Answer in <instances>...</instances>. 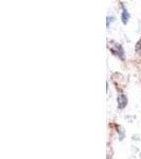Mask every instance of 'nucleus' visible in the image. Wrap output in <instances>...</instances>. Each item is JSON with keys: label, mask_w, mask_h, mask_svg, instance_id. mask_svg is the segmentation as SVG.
<instances>
[{"label": "nucleus", "mask_w": 141, "mask_h": 159, "mask_svg": "<svg viewBox=\"0 0 141 159\" xmlns=\"http://www.w3.org/2000/svg\"><path fill=\"white\" fill-rule=\"evenodd\" d=\"M108 48H109V50L112 52V54L118 56L121 61H124V58H125L124 50H123L122 46L120 45V43H115V42H109L108 43Z\"/></svg>", "instance_id": "obj_1"}, {"label": "nucleus", "mask_w": 141, "mask_h": 159, "mask_svg": "<svg viewBox=\"0 0 141 159\" xmlns=\"http://www.w3.org/2000/svg\"><path fill=\"white\" fill-rule=\"evenodd\" d=\"M117 102H118V108H119V109H123L127 105V102H129V100H127V97L125 96V94L120 93V94H118Z\"/></svg>", "instance_id": "obj_2"}, {"label": "nucleus", "mask_w": 141, "mask_h": 159, "mask_svg": "<svg viewBox=\"0 0 141 159\" xmlns=\"http://www.w3.org/2000/svg\"><path fill=\"white\" fill-rule=\"evenodd\" d=\"M121 7H122V13H121V20L123 22V25H126L129 22V19H130V13L127 11V9L124 7V4H121Z\"/></svg>", "instance_id": "obj_3"}, {"label": "nucleus", "mask_w": 141, "mask_h": 159, "mask_svg": "<svg viewBox=\"0 0 141 159\" xmlns=\"http://www.w3.org/2000/svg\"><path fill=\"white\" fill-rule=\"evenodd\" d=\"M112 19H114V17H109V16H107V28L109 27V21H112Z\"/></svg>", "instance_id": "obj_4"}]
</instances>
